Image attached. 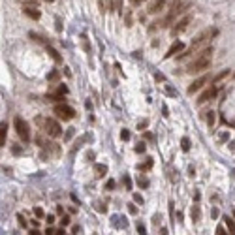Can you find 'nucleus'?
<instances>
[{
  "label": "nucleus",
  "instance_id": "f257e3e1",
  "mask_svg": "<svg viewBox=\"0 0 235 235\" xmlns=\"http://www.w3.org/2000/svg\"><path fill=\"white\" fill-rule=\"evenodd\" d=\"M218 34V28H207V30H203L201 34H198V36H194V40H192V45H190V49H186V51H182L181 55H177V60L181 62V60H184V58H188L192 53H196L201 45H205L211 38H215Z\"/></svg>",
  "mask_w": 235,
  "mask_h": 235
},
{
  "label": "nucleus",
  "instance_id": "f03ea898",
  "mask_svg": "<svg viewBox=\"0 0 235 235\" xmlns=\"http://www.w3.org/2000/svg\"><path fill=\"white\" fill-rule=\"evenodd\" d=\"M213 47H207V49H203V51H199V57L194 60V62H190L188 64V70L186 72L188 74H199V72H205V70L211 66V55H213Z\"/></svg>",
  "mask_w": 235,
  "mask_h": 235
},
{
  "label": "nucleus",
  "instance_id": "7ed1b4c3",
  "mask_svg": "<svg viewBox=\"0 0 235 235\" xmlns=\"http://www.w3.org/2000/svg\"><path fill=\"white\" fill-rule=\"evenodd\" d=\"M36 124L49 135V137H60L62 135V128H60V124L55 121V119H49V117H47V119H43V117H38L36 119Z\"/></svg>",
  "mask_w": 235,
  "mask_h": 235
},
{
  "label": "nucleus",
  "instance_id": "20e7f679",
  "mask_svg": "<svg viewBox=\"0 0 235 235\" xmlns=\"http://www.w3.org/2000/svg\"><path fill=\"white\" fill-rule=\"evenodd\" d=\"M13 126H15V132H17V135H19L21 141L28 143V141L32 139V135H30V126H28V122L23 119V117H15V119H13Z\"/></svg>",
  "mask_w": 235,
  "mask_h": 235
},
{
  "label": "nucleus",
  "instance_id": "39448f33",
  "mask_svg": "<svg viewBox=\"0 0 235 235\" xmlns=\"http://www.w3.org/2000/svg\"><path fill=\"white\" fill-rule=\"evenodd\" d=\"M53 113L58 117V119H62V121H72L74 117L77 115L75 109H74L72 105H68V104H57V105L53 107Z\"/></svg>",
  "mask_w": 235,
  "mask_h": 235
},
{
  "label": "nucleus",
  "instance_id": "423d86ee",
  "mask_svg": "<svg viewBox=\"0 0 235 235\" xmlns=\"http://www.w3.org/2000/svg\"><path fill=\"white\" fill-rule=\"evenodd\" d=\"M216 94H218V88H216L215 85L209 87V88H205V90L199 94V96H198V104H199V105H201V104H207L209 100H213Z\"/></svg>",
  "mask_w": 235,
  "mask_h": 235
},
{
  "label": "nucleus",
  "instance_id": "0eeeda50",
  "mask_svg": "<svg viewBox=\"0 0 235 235\" xmlns=\"http://www.w3.org/2000/svg\"><path fill=\"white\" fill-rule=\"evenodd\" d=\"M190 21H192V15H190V13L184 15L182 19H179V21H177V25L173 27V30H171V32H173V34H181L182 30H186V27H188V25H190Z\"/></svg>",
  "mask_w": 235,
  "mask_h": 235
},
{
  "label": "nucleus",
  "instance_id": "6e6552de",
  "mask_svg": "<svg viewBox=\"0 0 235 235\" xmlns=\"http://www.w3.org/2000/svg\"><path fill=\"white\" fill-rule=\"evenodd\" d=\"M209 79H211L209 75H201V77H198L196 81H192V85L188 87V94H194V92H198L199 88H203V87H205V83H207Z\"/></svg>",
  "mask_w": 235,
  "mask_h": 235
},
{
  "label": "nucleus",
  "instance_id": "1a4fd4ad",
  "mask_svg": "<svg viewBox=\"0 0 235 235\" xmlns=\"http://www.w3.org/2000/svg\"><path fill=\"white\" fill-rule=\"evenodd\" d=\"M166 4H168V0H154V2L149 6L147 11H149L151 15H156V13H160L164 8H166Z\"/></svg>",
  "mask_w": 235,
  "mask_h": 235
},
{
  "label": "nucleus",
  "instance_id": "9d476101",
  "mask_svg": "<svg viewBox=\"0 0 235 235\" xmlns=\"http://www.w3.org/2000/svg\"><path fill=\"white\" fill-rule=\"evenodd\" d=\"M182 51H184V43H182V41H175V43L169 47V49H168V53H166V57H164V58L175 57L177 53H182Z\"/></svg>",
  "mask_w": 235,
  "mask_h": 235
},
{
  "label": "nucleus",
  "instance_id": "9b49d317",
  "mask_svg": "<svg viewBox=\"0 0 235 235\" xmlns=\"http://www.w3.org/2000/svg\"><path fill=\"white\" fill-rule=\"evenodd\" d=\"M47 102H53V104H66V98L62 94H57V92H47Z\"/></svg>",
  "mask_w": 235,
  "mask_h": 235
},
{
  "label": "nucleus",
  "instance_id": "f8f14e48",
  "mask_svg": "<svg viewBox=\"0 0 235 235\" xmlns=\"http://www.w3.org/2000/svg\"><path fill=\"white\" fill-rule=\"evenodd\" d=\"M23 13H25L27 17H30V19H34V21H38L41 17V11L38 8H23Z\"/></svg>",
  "mask_w": 235,
  "mask_h": 235
},
{
  "label": "nucleus",
  "instance_id": "ddd939ff",
  "mask_svg": "<svg viewBox=\"0 0 235 235\" xmlns=\"http://www.w3.org/2000/svg\"><path fill=\"white\" fill-rule=\"evenodd\" d=\"M47 53H49V55H51V58H53L55 62H62V57L58 55V51H57V49H53V47H51V45H47Z\"/></svg>",
  "mask_w": 235,
  "mask_h": 235
},
{
  "label": "nucleus",
  "instance_id": "4468645a",
  "mask_svg": "<svg viewBox=\"0 0 235 235\" xmlns=\"http://www.w3.org/2000/svg\"><path fill=\"white\" fill-rule=\"evenodd\" d=\"M6 135H8V124H6V122H2V124H0V145H4Z\"/></svg>",
  "mask_w": 235,
  "mask_h": 235
},
{
  "label": "nucleus",
  "instance_id": "2eb2a0df",
  "mask_svg": "<svg viewBox=\"0 0 235 235\" xmlns=\"http://www.w3.org/2000/svg\"><path fill=\"white\" fill-rule=\"evenodd\" d=\"M224 220H226V228H228V231H229L231 235H235V218H229V216H226Z\"/></svg>",
  "mask_w": 235,
  "mask_h": 235
},
{
  "label": "nucleus",
  "instance_id": "dca6fc26",
  "mask_svg": "<svg viewBox=\"0 0 235 235\" xmlns=\"http://www.w3.org/2000/svg\"><path fill=\"white\" fill-rule=\"evenodd\" d=\"M228 75H229V70H222V72H220V74H216V75L213 77V85H216V83H220V81H222L224 77H228Z\"/></svg>",
  "mask_w": 235,
  "mask_h": 235
},
{
  "label": "nucleus",
  "instance_id": "f3484780",
  "mask_svg": "<svg viewBox=\"0 0 235 235\" xmlns=\"http://www.w3.org/2000/svg\"><path fill=\"white\" fill-rule=\"evenodd\" d=\"M190 215H192V220L198 222L199 216H201V211H199V205H192V211H190Z\"/></svg>",
  "mask_w": 235,
  "mask_h": 235
},
{
  "label": "nucleus",
  "instance_id": "a211bd4d",
  "mask_svg": "<svg viewBox=\"0 0 235 235\" xmlns=\"http://www.w3.org/2000/svg\"><path fill=\"white\" fill-rule=\"evenodd\" d=\"M23 4V8H38V0H17Z\"/></svg>",
  "mask_w": 235,
  "mask_h": 235
},
{
  "label": "nucleus",
  "instance_id": "6ab92c4d",
  "mask_svg": "<svg viewBox=\"0 0 235 235\" xmlns=\"http://www.w3.org/2000/svg\"><path fill=\"white\" fill-rule=\"evenodd\" d=\"M215 121H216L215 111H209V113H207V124H209V128H213V126H215Z\"/></svg>",
  "mask_w": 235,
  "mask_h": 235
},
{
  "label": "nucleus",
  "instance_id": "aec40b11",
  "mask_svg": "<svg viewBox=\"0 0 235 235\" xmlns=\"http://www.w3.org/2000/svg\"><path fill=\"white\" fill-rule=\"evenodd\" d=\"M151 166H152V158H147V162L139 164V166H137V169H139V171H145V169H149Z\"/></svg>",
  "mask_w": 235,
  "mask_h": 235
},
{
  "label": "nucleus",
  "instance_id": "412c9836",
  "mask_svg": "<svg viewBox=\"0 0 235 235\" xmlns=\"http://www.w3.org/2000/svg\"><path fill=\"white\" fill-rule=\"evenodd\" d=\"M181 149L186 152V151H190V139H188V137H182L181 139Z\"/></svg>",
  "mask_w": 235,
  "mask_h": 235
},
{
  "label": "nucleus",
  "instance_id": "4be33fe9",
  "mask_svg": "<svg viewBox=\"0 0 235 235\" xmlns=\"http://www.w3.org/2000/svg\"><path fill=\"white\" fill-rule=\"evenodd\" d=\"M124 23H126V27H132V10H126V13H124Z\"/></svg>",
  "mask_w": 235,
  "mask_h": 235
},
{
  "label": "nucleus",
  "instance_id": "5701e85b",
  "mask_svg": "<svg viewBox=\"0 0 235 235\" xmlns=\"http://www.w3.org/2000/svg\"><path fill=\"white\" fill-rule=\"evenodd\" d=\"M145 149H147V147H145V143H143V141H141V143H137V145L134 147V151H135L137 154H143V152H145Z\"/></svg>",
  "mask_w": 235,
  "mask_h": 235
},
{
  "label": "nucleus",
  "instance_id": "b1692460",
  "mask_svg": "<svg viewBox=\"0 0 235 235\" xmlns=\"http://www.w3.org/2000/svg\"><path fill=\"white\" fill-rule=\"evenodd\" d=\"M55 92H57V94H62V96H66V94H68V87H66V85H58Z\"/></svg>",
  "mask_w": 235,
  "mask_h": 235
},
{
  "label": "nucleus",
  "instance_id": "393cba45",
  "mask_svg": "<svg viewBox=\"0 0 235 235\" xmlns=\"http://www.w3.org/2000/svg\"><path fill=\"white\" fill-rule=\"evenodd\" d=\"M94 168H96V171L100 173V177L107 173V168H105V166H102V164H96V166H94Z\"/></svg>",
  "mask_w": 235,
  "mask_h": 235
},
{
  "label": "nucleus",
  "instance_id": "a878e982",
  "mask_svg": "<svg viewBox=\"0 0 235 235\" xmlns=\"http://www.w3.org/2000/svg\"><path fill=\"white\" fill-rule=\"evenodd\" d=\"M137 231H139V235H147V229H145L143 222H137Z\"/></svg>",
  "mask_w": 235,
  "mask_h": 235
},
{
  "label": "nucleus",
  "instance_id": "bb28decb",
  "mask_svg": "<svg viewBox=\"0 0 235 235\" xmlns=\"http://www.w3.org/2000/svg\"><path fill=\"white\" fill-rule=\"evenodd\" d=\"M47 79H49V81H55V79H58V72H57V70H53L51 74H47Z\"/></svg>",
  "mask_w": 235,
  "mask_h": 235
},
{
  "label": "nucleus",
  "instance_id": "cd10ccee",
  "mask_svg": "<svg viewBox=\"0 0 235 235\" xmlns=\"http://www.w3.org/2000/svg\"><path fill=\"white\" fill-rule=\"evenodd\" d=\"M70 222H72V220H70V216H68V215H62L60 224H62V226H70Z\"/></svg>",
  "mask_w": 235,
  "mask_h": 235
},
{
  "label": "nucleus",
  "instance_id": "c85d7f7f",
  "mask_svg": "<svg viewBox=\"0 0 235 235\" xmlns=\"http://www.w3.org/2000/svg\"><path fill=\"white\" fill-rule=\"evenodd\" d=\"M147 126H149V121H147V119H143V121H141V122L137 124V130H145Z\"/></svg>",
  "mask_w": 235,
  "mask_h": 235
},
{
  "label": "nucleus",
  "instance_id": "c756f323",
  "mask_svg": "<svg viewBox=\"0 0 235 235\" xmlns=\"http://www.w3.org/2000/svg\"><path fill=\"white\" fill-rule=\"evenodd\" d=\"M107 10L109 11H115L117 8H115V0H107Z\"/></svg>",
  "mask_w": 235,
  "mask_h": 235
},
{
  "label": "nucleus",
  "instance_id": "7c9ffc66",
  "mask_svg": "<svg viewBox=\"0 0 235 235\" xmlns=\"http://www.w3.org/2000/svg\"><path fill=\"white\" fill-rule=\"evenodd\" d=\"M124 184H126L128 190H132V181H130V177H128V175H124Z\"/></svg>",
  "mask_w": 235,
  "mask_h": 235
},
{
  "label": "nucleus",
  "instance_id": "2f4dec72",
  "mask_svg": "<svg viewBox=\"0 0 235 235\" xmlns=\"http://www.w3.org/2000/svg\"><path fill=\"white\" fill-rule=\"evenodd\" d=\"M121 137H122L124 141H126V139H130V132H128V130H122V132H121Z\"/></svg>",
  "mask_w": 235,
  "mask_h": 235
},
{
  "label": "nucleus",
  "instance_id": "473e14b6",
  "mask_svg": "<svg viewBox=\"0 0 235 235\" xmlns=\"http://www.w3.org/2000/svg\"><path fill=\"white\" fill-rule=\"evenodd\" d=\"M34 215H36L38 218H41V216H43V211H41L40 207H36V209H34Z\"/></svg>",
  "mask_w": 235,
  "mask_h": 235
},
{
  "label": "nucleus",
  "instance_id": "72a5a7b5",
  "mask_svg": "<svg viewBox=\"0 0 235 235\" xmlns=\"http://www.w3.org/2000/svg\"><path fill=\"white\" fill-rule=\"evenodd\" d=\"M43 235H57V231H55V229H53V228L49 226V228L45 229V233H43Z\"/></svg>",
  "mask_w": 235,
  "mask_h": 235
},
{
  "label": "nucleus",
  "instance_id": "f704fd0d",
  "mask_svg": "<svg viewBox=\"0 0 235 235\" xmlns=\"http://www.w3.org/2000/svg\"><path fill=\"white\" fill-rule=\"evenodd\" d=\"M105 188H107V190H113V188H115V181H107L105 182Z\"/></svg>",
  "mask_w": 235,
  "mask_h": 235
},
{
  "label": "nucleus",
  "instance_id": "c9c22d12",
  "mask_svg": "<svg viewBox=\"0 0 235 235\" xmlns=\"http://www.w3.org/2000/svg\"><path fill=\"white\" fill-rule=\"evenodd\" d=\"M17 218H19V224H21L23 228H27V220H25V216H21V215H19Z\"/></svg>",
  "mask_w": 235,
  "mask_h": 235
},
{
  "label": "nucleus",
  "instance_id": "e433bc0d",
  "mask_svg": "<svg viewBox=\"0 0 235 235\" xmlns=\"http://www.w3.org/2000/svg\"><path fill=\"white\" fill-rule=\"evenodd\" d=\"M83 47H85V51H90V45H88V40L83 38Z\"/></svg>",
  "mask_w": 235,
  "mask_h": 235
},
{
  "label": "nucleus",
  "instance_id": "4c0bfd02",
  "mask_svg": "<svg viewBox=\"0 0 235 235\" xmlns=\"http://www.w3.org/2000/svg\"><path fill=\"white\" fill-rule=\"evenodd\" d=\"M134 201H137V203H143V198H141L139 194H134Z\"/></svg>",
  "mask_w": 235,
  "mask_h": 235
},
{
  "label": "nucleus",
  "instance_id": "58836bf2",
  "mask_svg": "<svg viewBox=\"0 0 235 235\" xmlns=\"http://www.w3.org/2000/svg\"><path fill=\"white\" fill-rule=\"evenodd\" d=\"M143 135H145V139H149V141H152V139H154V135H152L151 132H145Z\"/></svg>",
  "mask_w": 235,
  "mask_h": 235
},
{
  "label": "nucleus",
  "instance_id": "ea45409f",
  "mask_svg": "<svg viewBox=\"0 0 235 235\" xmlns=\"http://www.w3.org/2000/svg\"><path fill=\"white\" fill-rule=\"evenodd\" d=\"M216 233H218V235H228V233H226V229H224V228H220V226L216 228Z\"/></svg>",
  "mask_w": 235,
  "mask_h": 235
},
{
  "label": "nucleus",
  "instance_id": "a19ab883",
  "mask_svg": "<svg viewBox=\"0 0 235 235\" xmlns=\"http://www.w3.org/2000/svg\"><path fill=\"white\" fill-rule=\"evenodd\" d=\"M137 182H139L141 186H143V188H145V186L149 184V182H147V179H137Z\"/></svg>",
  "mask_w": 235,
  "mask_h": 235
},
{
  "label": "nucleus",
  "instance_id": "79ce46f5",
  "mask_svg": "<svg viewBox=\"0 0 235 235\" xmlns=\"http://www.w3.org/2000/svg\"><path fill=\"white\" fill-rule=\"evenodd\" d=\"M53 222H55V216H53V215H49V216H47V224H49V226H51Z\"/></svg>",
  "mask_w": 235,
  "mask_h": 235
},
{
  "label": "nucleus",
  "instance_id": "37998d69",
  "mask_svg": "<svg viewBox=\"0 0 235 235\" xmlns=\"http://www.w3.org/2000/svg\"><path fill=\"white\" fill-rule=\"evenodd\" d=\"M72 135H74V128H70V130H68V134H66V139H70Z\"/></svg>",
  "mask_w": 235,
  "mask_h": 235
},
{
  "label": "nucleus",
  "instance_id": "c03bdc74",
  "mask_svg": "<svg viewBox=\"0 0 235 235\" xmlns=\"http://www.w3.org/2000/svg\"><path fill=\"white\" fill-rule=\"evenodd\" d=\"M98 8H100L102 11H105V8H104V0H98Z\"/></svg>",
  "mask_w": 235,
  "mask_h": 235
},
{
  "label": "nucleus",
  "instance_id": "a18cd8bd",
  "mask_svg": "<svg viewBox=\"0 0 235 235\" xmlns=\"http://www.w3.org/2000/svg\"><path fill=\"white\" fill-rule=\"evenodd\" d=\"M162 113H164V117H169V113H168V107H166V105L162 107Z\"/></svg>",
  "mask_w": 235,
  "mask_h": 235
},
{
  "label": "nucleus",
  "instance_id": "49530a36",
  "mask_svg": "<svg viewBox=\"0 0 235 235\" xmlns=\"http://www.w3.org/2000/svg\"><path fill=\"white\" fill-rule=\"evenodd\" d=\"M211 215H213V218H216V216H218V209L215 207V209H213V213H211Z\"/></svg>",
  "mask_w": 235,
  "mask_h": 235
},
{
  "label": "nucleus",
  "instance_id": "de8ad7c7",
  "mask_svg": "<svg viewBox=\"0 0 235 235\" xmlns=\"http://www.w3.org/2000/svg\"><path fill=\"white\" fill-rule=\"evenodd\" d=\"M11 151H13V154H17V152H21V151H23V149H21V147H13V149H11Z\"/></svg>",
  "mask_w": 235,
  "mask_h": 235
},
{
  "label": "nucleus",
  "instance_id": "09e8293b",
  "mask_svg": "<svg viewBox=\"0 0 235 235\" xmlns=\"http://www.w3.org/2000/svg\"><path fill=\"white\" fill-rule=\"evenodd\" d=\"M30 235H41V233H40V231H38V229L34 228V229H30Z\"/></svg>",
  "mask_w": 235,
  "mask_h": 235
},
{
  "label": "nucleus",
  "instance_id": "8fccbe9b",
  "mask_svg": "<svg viewBox=\"0 0 235 235\" xmlns=\"http://www.w3.org/2000/svg\"><path fill=\"white\" fill-rule=\"evenodd\" d=\"M57 213H58V215H64V209H62V207H60V205H58V207H57Z\"/></svg>",
  "mask_w": 235,
  "mask_h": 235
},
{
  "label": "nucleus",
  "instance_id": "3c124183",
  "mask_svg": "<svg viewBox=\"0 0 235 235\" xmlns=\"http://www.w3.org/2000/svg\"><path fill=\"white\" fill-rule=\"evenodd\" d=\"M128 209H130V213H135V205H134V203H130V207H128Z\"/></svg>",
  "mask_w": 235,
  "mask_h": 235
},
{
  "label": "nucleus",
  "instance_id": "603ef678",
  "mask_svg": "<svg viewBox=\"0 0 235 235\" xmlns=\"http://www.w3.org/2000/svg\"><path fill=\"white\" fill-rule=\"evenodd\" d=\"M130 2H132V4H135V6H137V4H141V0H130Z\"/></svg>",
  "mask_w": 235,
  "mask_h": 235
},
{
  "label": "nucleus",
  "instance_id": "864d4df0",
  "mask_svg": "<svg viewBox=\"0 0 235 235\" xmlns=\"http://www.w3.org/2000/svg\"><path fill=\"white\" fill-rule=\"evenodd\" d=\"M57 235H68V233H66V231L62 229V231H57Z\"/></svg>",
  "mask_w": 235,
  "mask_h": 235
},
{
  "label": "nucleus",
  "instance_id": "5fc2aeb1",
  "mask_svg": "<svg viewBox=\"0 0 235 235\" xmlns=\"http://www.w3.org/2000/svg\"><path fill=\"white\" fill-rule=\"evenodd\" d=\"M45 2H53V0H45Z\"/></svg>",
  "mask_w": 235,
  "mask_h": 235
},
{
  "label": "nucleus",
  "instance_id": "6e6d98bb",
  "mask_svg": "<svg viewBox=\"0 0 235 235\" xmlns=\"http://www.w3.org/2000/svg\"><path fill=\"white\" fill-rule=\"evenodd\" d=\"M233 218H235V211H233Z\"/></svg>",
  "mask_w": 235,
  "mask_h": 235
},
{
  "label": "nucleus",
  "instance_id": "4d7b16f0",
  "mask_svg": "<svg viewBox=\"0 0 235 235\" xmlns=\"http://www.w3.org/2000/svg\"><path fill=\"white\" fill-rule=\"evenodd\" d=\"M141 2H143V0H141Z\"/></svg>",
  "mask_w": 235,
  "mask_h": 235
}]
</instances>
